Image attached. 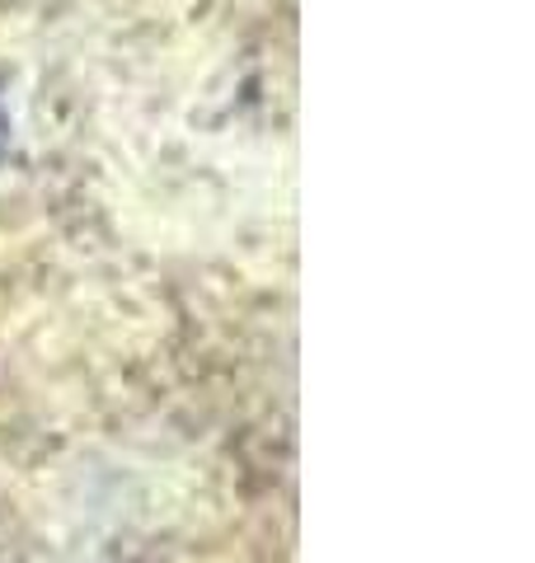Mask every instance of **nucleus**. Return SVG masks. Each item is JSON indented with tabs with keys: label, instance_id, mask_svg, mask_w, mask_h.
<instances>
[{
	"label": "nucleus",
	"instance_id": "obj_1",
	"mask_svg": "<svg viewBox=\"0 0 535 563\" xmlns=\"http://www.w3.org/2000/svg\"><path fill=\"white\" fill-rule=\"evenodd\" d=\"M6 151H10V113H6V103H0V161H6Z\"/></svg>",
	"mask_w": 535,
	"mask_h": 563
}]
</instances>
